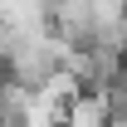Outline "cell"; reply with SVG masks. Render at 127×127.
<instances>
[{"label": "cell", "mask_w": 127, "mask_h": 127, "mask_svg": "<svg viewBox=\"0 0 127 127\" xmlns=\"http://www.w3.org/2000/svg\"><path fill=\"white\" fill-rule=\"evenodd\" d=\"M64 127H112V88H83L64 108Z\"/></svg>", "instance_id": "6da1fadb"}]
</instances>
